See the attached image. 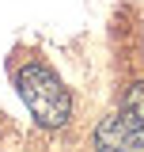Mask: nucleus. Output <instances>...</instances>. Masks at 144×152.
Segmentation results:
<instances>
[{
    "label": "nucleus",
    "instance_id": "1",
    "mask_svg": "<svg viewBox=\"0 0 144 152\" xmlns=\"http://www.w3.org/2000/svg\"><path fill=\"white\" fill-rule=\"evenodd\" d=\"M19 95L27 103V110L34 114V122L42 129H61L72 114L68 88L57 80V72H49L46 65H27L19 69Z\"/></svg>",
    "mask_w": 144,
    "mask_h": 152
},
{
    "label": "nucleus",
    "instance_id": "3",
    "mask_svg": "<svg viewBox=\"0 0 144 152\" xmlns=\"http://www.w3.org/2000/svg\"><path fill=\"white\" fill-rule=\"evenodd\" d=\"M121 114L144 129V80H140V84H133V88L125 91V99H121Z\"/></svg>",
    "mask_w": 144,
    "mask_h": 152
},
{
    "label": "nucleus",
    "instance_id": "2",
    "mask_svg": "<svg viewBox=\"0 0 144 152\" xmlns=\"http://www.w3.org/2000/svg\"><path fill=\"white\" fill-rule=\"evenodd\" d=\"M95 152H144V129L125 114H106L95 126Z\"/></svg>",
    "mask_w": 144,
    "mask_h": 152
}]
</instances>
